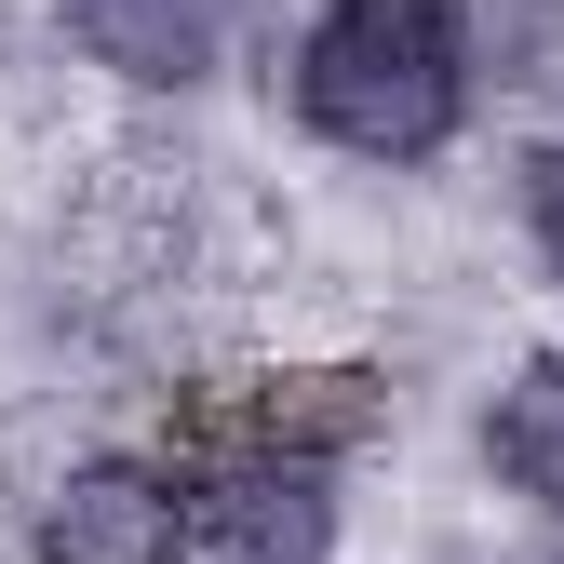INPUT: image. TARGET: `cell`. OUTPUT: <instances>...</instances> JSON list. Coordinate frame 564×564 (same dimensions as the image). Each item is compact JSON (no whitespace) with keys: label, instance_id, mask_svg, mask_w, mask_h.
<instances>
[{"label":"cell","instance_id":"obj_1","mask_svg":"<svg viewBox=\"0 0 564 564\" xmlns=\"http://www.w3.org/2000/svg\"><path fill=\"white\" fill-rule=\"evenodd\" d=\"M282 108H296L336 162H444L470 134V54L444 0H310L296 41H282Z\"/></svg>","mask_w":564,"mask_h":564},{"label":"cell","instance_id":"obj_2","mask_svg":"<svg viewBox=\"0 0 564 564\" xmlns=\"http://www.w3.org/2000/svg\"><path fill=\"white\" fill-rule=\"evenodd\" d=\"M390 431V377L377 364H242V377H188L162 403V470H242V457H282V470H349Z\"/></svg>","mask_w":564,"mask_h":564},{"label":"cell","instance_id":"obj_3","mask_svg":"<svg viewBox=\"0 0 564 564\" xmlns=\"http://www.w3.org/2000/svg\"><path fill=\"white\" fill-rule=\"evenodd\" d=\"M41 564H188V498L162 457H67L28 498Z\"/></svg>","mask_w":564,"mask_h":564},{"label":"cell","instance_id":"obj_4","mask_svg":"<svg viewBox=\"0 0 564 564\" xmlns=\"http://www.w3.org/2000/svg\"><path fill=\"white\" fill-rule=\"evenodd\" d=\"M175 498H188V564H336V538H349L336 470H282V457L188 470Z\"/></svg>","mask_w":564,"mask_h":564},{"label":"cell","instance_id":"obj_5","mask_svg":"<svg viewBox=\"0 0 564 564\" xmlns=\"http://www.w3.org/2000/svg\"><path fill=\"white\" fill-rule=\"evenodd\" d=\"M67 41L121 95H202L229 67V0H67Z\"/></svg>","mask_w":564,"mask_h":564},{"label":"cell","instance_id":"obj_6","mask_svg":"<svg viewBox=\"0 0 564 564\" xmlns=\"http://www.w3.org/2000/svg\"><path fill=\"white\" fill-rule=\"evenodd\" d=\"M484 470H498L524 511L564 524V349H538V364L498 377V403H484Z\"/></svg>","mask_w":564,"mask_h":564},{"label":"cell","instance_id":"obj_7","mask_svg":"<svg viewBox=\"0 0 564 564\" xmlns=\"http://www.w3.org/2000/svg\"><path fill=\"white\" fill-rule=\"evenodd\" d=\"M470 95H564V0H444Z\"/></svg>","mask_w":564,"mask_h":564},{"label":"cell","instance_id":"obj_8","mask_svg":"<svg viewBox=\"0 0 564 564\" xmlns=\"http://www.w3.org/2000/svg\"><path fill=\"white\" fill-rule=\"evenodd\" d=\"M511 216H524V242H538V269L564 282V134H538V149L511 162Z\"/></svg>","mask_w":564,"mask_h":564},{"label":"cell","instance_id":"obj_9","mask_svg":"<svg viewBox=\"0 0 564 564\" xmlns=\"http://www.w3.org/2000/svg\"><path fill=\"white\" fill-rule=\"evenodd\" d=\"M551 564H564V551H551Z\"/></svg>","mask_w":564,"mask_h":564}]
</instances>
